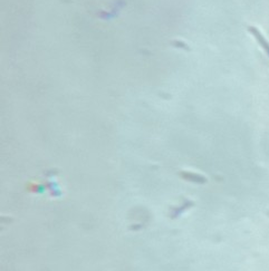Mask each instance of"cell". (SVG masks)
<instances>
[{
  "instance_id": "cell-1",
  "label": "cell",
  "mask_w": 269,
  "mask_h": 271,
  "mask_svg": "<svg viewBox=\"0 0 269 271\" xmlns=\"http://www.w3.org/2000/svg\"><path fill=\"white\" fill-rule=\"evenodd\" d=\"M248 30L250 31V34H252V35L255 37V39L258 41L259 45H260L262 48H264V50L266 52V54L269 56V41L265 38L264 35H262V34L260 33L259 29H257V28L254 27V26H250V27L248 28Z\"/></svg>"
}]
</instances>
